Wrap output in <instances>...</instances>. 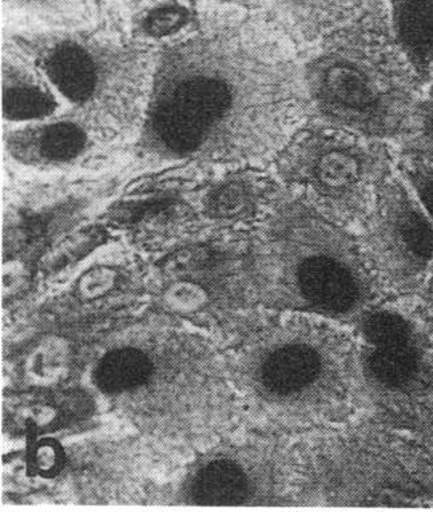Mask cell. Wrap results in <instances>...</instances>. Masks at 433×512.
Returning <instances> with one entry per match:
<instances>
[{
  "mask_svg": "<svg viewBox=\"0 0 433 512\" xmlns=\"http://www.w3.org/2000/svg\"><path fill=\"white\" fill-rule=\"evenodd\" d=\"M218 2L229 3V5L241 7V9H258L264 5L266 0H218Z\"/></svg>",
  "mask_w": 433,
  "mask_h": 512,
  "instance_id": "7402d4cb",
  "label": "cell"
},
{
  "mask_svg": "<svg viewBox=\"0 0 433 512\" xmlns=\"http://www.w3.org/2000/svg\"><path fill=\"white\" fill-rule=\"evenodd\" d=\"M389 33L421 82L433 79V0H392Z\"/></svg>",
  "mask_w": 433,
  "mask_h": 512,
  "instance_id": "5bb4252c",
  "label": "cell"
},
{
  "mask_svg": "<svg viewBox=\"0 0 433 512\" xmlns=\"http://www.w3.org/2000/svg\"><path fill=\"white\" fill-rule=\"evenodd\" d=\"M258 391L315 422H339L361 383L357 340L333 321H311L278 337L253 367Z\"/></svg>",
  "mask_w": 433,
  "mask_h": 512,
  "instance_id": "8992f818",
  "label": "cell"
},
{
  "mask_svg": "<svg viewBox=\"0 0 433 512\" xmlns=\"http://www.w3.org/2000/svg\"><path fill=\"white\" fill-rule=\"evenodd\" d=\"M307 118L300 62L248 26L210 27L157 55L138 149L154 165L260 168Z\"/></svg>",
  "mask_w": 433,
  "mask_h": 512,
  "instance_id": "6da1fadb",
  "label": "cell"
},
{
  "mask_svg": "<svg viewBox=\"0 0 433 512\" xmlns=\"http://www.w3.org/2000/svg\"><path fill=\"white\" fill-rule=\"evenodd\" d=\"M274 176L339 224H363L393 172L384 141L308 117L273 162Z\"/></svg>",
  "mask_w": 433,
  "mask_h": 512,
  "instance_id": "5b68a950",
  "label": "cell"
},
{
  "mask_svg": "<svg viewBox=\"0 0 433 512\" xmlns=\"http://www.w3.org/2000/svg\"><path fill=\"white\" fill-rule=\"evenodd\" d=\"M411 412L433 431V375L425 390L421 392L419 399L416 400Z\"/></svg>",
  "mask_w": 433,
  "mask_h": 512,
  "instance_id": "ffe728a7",
  "label": "cell"
},
{
  "mask_svg": "<svg viewBox=\"0 0 433 512\" xmlns=\"http://www.w3.org/2000/svg\"><path fill=\"white\" fill-rule=\"evenodd\" d=\"M73 110L97 118L115 133L141 130L152 85L148 51L103 33L63 27L10 37Z\"/></svg>",
  "mask_w": 433,
  "mask_h": 512,
  "instance_id": "277c9868",
  "label": "cell"
},
{
  "mask_svg": "<svg viewBox=\"0 0 433 512\" xmlns=\"http://www.w3.org/2000/svg\"><path fill=\"white\" fill-rule=\"evenodd\" d=\"M429 91H428V94H429V98L433 99V79H432V82L429 83Z\"/></svg>",
  "mask_w": 433,
  "mask_h": 512,
  "instance_id": "603a6c76",
  "label": "cell"
},
{
  "mask_svg": "<svg viewBox=\"0 0 433 512\" xmlns=\"http://www.w3.org/2000/svg\"><path fill=\"white\" fill-rule=\"evenodd\" d=\"M308 117L373 140H400L423 101L391 33L361 23L324 39L301 62Z\"/></svg>",
  "mask_w": 433,
  "mask_h": 512,
  "instance_id": "7a4b0ae2",
  "label": "cell"
},
{
  "mask_svg": "<svg viewBox=\"0 0 433 512\" xmlns=\"http://www.w3.org/2000/svg\"><path fill=\"white\" fill-rule=\"evenodd\" d=\"M9 10L21 11L54 26L77 27L86 17L82 0H3Z\"/></svg>",
  "mask_w": 433,
  "mask_h": 512,
  "instance_id": "e0dca14e",
  "label": "cell"
},
{
  "mask_svg": "<svg viewBox=\"0 0 433 512\" xmlns=\"http://www.w3.org/2000/svg\"><path fill=\"white\" fill-rule=\"evenodd\" d=\"M35 460H37V467L38 470H42L41 472L53 471L58 466V454L50 446L38 447Z\"/></svg>",
  "mask_w": 433,
  "mask_h": 512,
  "instance_id": "44dd1931",
  "label": "cell"
},
{
  "mask_svg": "<svg viewBox=\"0 0 433 512\" xmlns=\"http://www.w3.org/2000/svg\"><path fill=\"white\" fill-rule=\"evenodd\" d=\"M397 172L407 182L425 213L433 221V161L403 154L397 162Z\"/></svg>",
  "mask_w": 433,
  "mask_h": 512,
  "instance_id": "d6986e66",
  "label": "cell"
},
{
  "mask_svg": "<svg viewBox=\"0 0 433 512\" xmlns=\"http://www.w3.org/2000/svg\"><path fill=\"white\" fill-rule=\"evenodd\" d=\"M194 21V11L184 0H157L141 11L137 18V31L141 37L152 41L177 37Z\"/></svg>",
  "mask_w": 433,
  "mask_h": 512,
  "instance_id": "2e32d148",
  "label": "cell"
},
{
  "mask_svg": "<svg viewBox=\"0 0 433 512\" xmlns=\"http://www.w3.org/2000/svg\"><path fill=\"white\" fill-rule=\"evenodd\" d=\"M272 204L270 249L297 299L323 320L359 323L381 289L359 238L292 190Z\"/></svg>",
  "mask_w": 433,
  "mask_h": 512,
  "instance_id": "3957f363",
  "label": "cell"
},
{
  "mask_svg": "<svg viewBox=\"0 0 433 512\" xmlns=\"http://www.w3.org/2000/svg\"><path fill=\"white\" fill-rule=\"evenodd\" d=\"M119 134L79 110L23 123L5 134L10 160L39 172H66L97 161Z\"/></svg>",
  "mask_w": 433,
  "mask_h": 512,
  "instance_id": "30bf717a",
  "label": "cell"
},
{
  "mask_svg": "<svg viewBox=\"0 0 433 512\" xmlns=\"http://www.w3.org/2000/svg\"><path fill=\"white\" fill-rule=\"evenodd\" d=\"M277 178L258 168L230 170L209 182L201 192L202 213L213 221L236 222L256 214L262 202L278 192Z\"/></svg>",
  "mask_w": 433,
  "mask_h": 512,
  "instance_id": "4fadbf2b",
  "label": "cell"
},
{
  "mask_svg": "<svg viewBox=\"0 0 433 512\" xmlns=\"http://www.w3.org/2000/svg\"><path fill=\"white\" fill-rule=\"evenodd\" d=\"M359 238L381 288L413 293L433 277V221L399 172L377 190Z\"/></svg>",
  "mask_w": 433,
  "mask_h": 512,
  "instance_id": "ba28073f",
  "label": "cell"
},
{
  "mask_svg": "<svg viewBox=\"0 0 433 512\" xmlns=\"http://www.w3.org/2000/svg\"><path fill=\"white\" fill-rule=\"evenodd\" d=\"M357 327L361 383L379 402L411 411L433 375L419 325L399 309L375 305Z\"/></svg>",
  "mask_w": 433,
  "mask_h": 512,
  "instance_id": "9c48e42d",
  "label": "cell"
},
{
  "mask_svg": "<svg viewBox=\"0 0 433 512\" xmlns=\"http://www.w3.org/2000/svg\"><path fill=\"white\" fill-rule=\"evenodd\" d=\"M253 492L252 480L242 464L230 458L210 460L198 472L194 496L201 504H241Z\"/></svg>",
  "mask_w": 433,
  "mask_h": 512,
  "instance_id": "9a60e30c",
  "label": "cell"
},
{
  "mask_svg": "<svg viewBox=\"0 0 433 512\" xmlns=\"http://www.w3.org/2000/svg\"><path fill=\"white\" fill-rule=\"evenodd\" d=\"M277 21L295 41L316 46L324 39L372 21L377 0H269Z\"/></svg>",
  "mask_w": 433,
  "mask_h": 512,
  "instance_id": "8fae6325",
  "label": "cell"
},
{
  "mask_svg": "<svg viewBox=\"0 0 433 512\" xmlns=\"http://www.w3.org/2000/svg\"><path fill=\"white\" fill-rule=\"evenodd\" d=\"M2 63L3 117L7 121L23 125L58 115V94L13 43L7 42Z\"/></svg>",
  "mask_w": 433,
  "mask_h": 512,
  "instance_id": "7c38bea8",
  "label": "cell"
},
{
  "mask_svg": "<svg viewBox=\"0 0 433 512\" xmlns=\"http://www.w3.org/2000/svg\"><path fill=\"white\" fill-rule=\"evenodd\" d=\"M344 439L356 450V467H328L329 499L341 494L343 504L433 507L431 444L381 426Z\"/></svg>",
  "mask_w": 433,
  "mask_h": 512,
  "instance_id": "52a82bcc",
  "label": "cell"
},
{
  "mask_svg": "<svg viewBox=\"0 0 433 512\" xmlns=\"http://www.w3.org/2000/svg\"><path fill=\"white\" fill-rule=\"evenodd\" d=\"M431 283H433V277H432L431 281H429V284H431Z\"/></svg>",
  "mask_w": 433,
  "mask_h": 512,
  "instance_id": "cb8c5ba5",
  "label": "cell"
},
{
  "mask_svg": "<svg viewBox=\"0 0 433 512\" xmlns=\"http://www.w3.org/2000/svg\"><path fill=\"white\" fill-rule=\"evenodd\" d=\"M400 142L403 154L433 161V99L419 103Z\"/></svg>",
  "mask_w": 433,
  "mask_h": 512,
  "instance_id": "ac0fdd59",
  "label": "cell"
}]
</instances>
